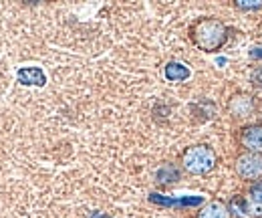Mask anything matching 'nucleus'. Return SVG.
Returning a JSON list of instances; mask_svg holds the SVG:
<instances>
[{"mask_svg": "<svg viewBox=\"0 0 262 218\" xmlns=\"http://www.w3.org/2000/svg\"><path fill=\"white\" fill-rule=\"evenodd\" d=\"M216 164H218L216 152H214L210 146H204V144L188 148V150L184 152V156H182V166H184V170L190 172V174H194V176H202V174L212 172V170L216 168Z\"/></svg>", "mask_w": 262, "mask_h": 218, "instance_id": "f03ea898", "label": "nucleus"}, {"mask_svg": "<svg viewBox=\"0 0 262 218\" xmlns=\"http://www.w3.org/2000/svg\"><path fill=\"white\" fill-rule=\"evenodd\" d=\"M250 57H262V49L258 47V49H252L250 51Z\"/></svg>", "mask_w": 262, "mask_h": 218, "instance_id": "ddd939ff", "label": "nucleus"}, {"mask_svg": "<svg viewBox=\"0 0 262 218\" xmlns=\"http://www.w3.org/2000/svg\"><path fill=\"white\" fill-rule=\"evenodd\" d=\"M236 6L242 10H256V8H262V0H238Z\"/></svg>", "mask_w": 262, "mask_h": 218, "instance_id": "f8f14e48", "label": "nucleus"}, {"mask_svg": "<svg viewBox=\"0 0 262 218\" xmlns=\"http://www.w3.org/2000/svg\"><path fill=\"white\" fill-rule=\"evenodd\" d=\"M248 200L262 206V178L260 180H256V182L250 186V190H248Z\"/></svg>", "mask_w": 262, "mask_h": 218, "instance_id": "9b49d317", "label": "nucleus"}, {"mask_svg": "<svg viewBox=\"0 0 262 218\" xmlns=\"http://www.w3.org/2000/svg\"><path fill=\"white\" fill-rule=\"evenodd\" d=\"M196 218H230V210L224 202L214 200V202H208V204L198 212Z\"/></svg>", "mask_w": 262, "mask_h": 218, "instance_id": "6e6552de", "label": "nucleus"}, {"mask_svg": "<svg viewBox=\"0 0 262 218\" xmlns=\"http://www.w3.org/2000/svg\"><path fill=\"white\" fill-rule=\"evenodd\" d=\"M234 168L242 180H258L262 176V154H244L236 160Z\"/></svg>", "mask_w": 262, "mask_h": 218, "instance_id": "7ed1b4c3", "label": "nucleus"}, {"mask_svg": "<svg viewBox=\"0 0 262 218\" xmlns=\"http://www.w3.org/2000/svg\"><path fill=\"white\" fill-rule=\"evenodd\" d=\"M16 79L20 85H27V87H42L47 83V75L40 67H23L18 69L16 73Z\"/></svg>", "mask_w": 262, "mask_h": 218, "instance_id": "39448f33", "label": "nucleus"}, {"mask_svg": "<svg viewBox=\"0 0 262 218\" xmlns=\"http://www.w3.org/2000/svg\"><path fill=\"white\" fill-rule=\"evenodd\" d=\"M230 109H232L234 115H238V117H246V115L254 109V99H250V97H246V95H238V97L232 99Z\"/></svg>", "mask_w": 262, "mask_h": 218, "instance_id": "1a4fd4ad", "label": "nucleus"}, {"mask_svg": "<svg viewBox=\"0 0 262 218\" xmlns=\"http://www.w3.org/2000/svg\"><path fill=\"white\" fill-rule=\"evenodd\" d=\"M164 75H165V79H167V81H171V83H182V81L190 79L192 71H190V67H188V65H184V63L171 61V63H167V65H165Z\"/></svg>", "mask_w": 262, "mask_h": 218, "instance_id": "423d86ee", "label": "nucleus"}, {"mask_svg": "<svg viewBox=\"0 0 262 218\" xmlns=\"http://www.w3.org/2000/svg\"><path fill=\"white\" fill-rule=\"evenodd\" d=\"M190 36L198 49H202L206 53H216L226 45L228 29L224 23H220L216 18H202L192 25Z\"/></svg>", "mask_w": 262, "mask_h": 218, "instance_id": "f257e3e1", "label": "nucleus"}, {"mask_svg": "<svg viewBox=\"0 0 262 218\" xmlns=\"http://www.w3.org/2000/svg\"><path fill=\"white\" fill-rule=\"evenodd\" d=\"M230 206L234 208V212L242 214L246 218H262V206L260 204H254L250 200H242V198H234L230 202Z\"/></svg>", "mask_w": 262, "mask_h": 218, "instance_id": "0eeeda50", "label": "nucleus"}, {"mask_svg": "<svg viewBox=\"0 0 262 218\" xmlns=\"http://www.w3.org/2000/svg\"><path fill=\"white\" fill-rule=\"evenodd\" d=\"M156 180H158L160 184L178 182V180H180V170H178L176 166H171V164H164V166L158 168V172H156Z\"/></svg>", "mask_w": 262, "mask_h": 218, "instance_id": "9d476101", "label": "nucleus"}, {"mask_svg": "<svg viewBox=\"0 0 262 218\" xmlns=\"http://www.w3.org/2000/svg\"><path fill=\"white\" fill-rule=\"evenodd\" d=\"M242 148L248 150V154H262V125H248L242 129L240 135Z\"/></svg>", "mask_w": 262, "mask_h": 218, "instance_id": "20e7f679", "label": "nucleus"}]
</instances>
